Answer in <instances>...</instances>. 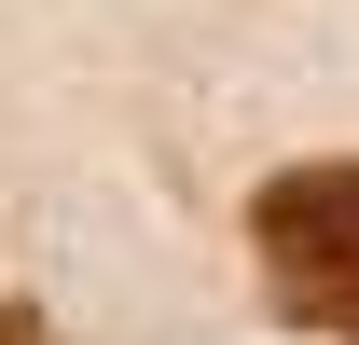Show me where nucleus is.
I'll use <instances>...</instances> for the list:
<instances>
[{"instance_id": "nucleus-2", "label": "nucleus", "mask_w": 359, "mask_h": 345, "mask_svg": "<svg viewBox=\"0 0 359 345\" xmlns=\"http://www.w3.org/2000/svg\"><path fill=\"white\" fill-rule=\"evenodd\" d=\"M0 345H69V332H55L42 304H0Z\"/></svg>"}, {"instance_id": "nucleus-1", "label": "nucleus", "mask_w": 359, "mask_h": 345, "mask_svg": "<svg viewBox=\"0 0 359 345\" xmlns=\"http://www.w3.org/2000/svg\"><path fill=\"white\" fill-rule=\"evenodd\" d=\"M249 276L290 332L359 345V166H276L249 194Z\"/></svg>"}]
</instances>
